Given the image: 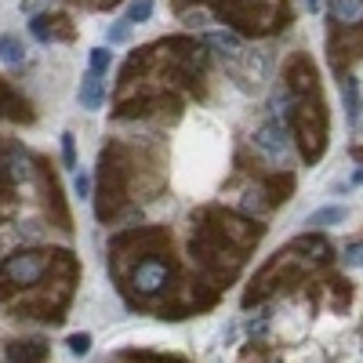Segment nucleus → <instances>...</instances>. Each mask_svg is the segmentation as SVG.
Wrapping results in <instances>:
<instances>
[{"instance_id":"f257e3e1","label":"nucleus","mask_w":363,"mask_h":363,"mask_svg":"<svg viewBox=\"0 0 363 363\" xmlns=\"http://www.w3.org/2000/svg\"><path fill=\"white\" fill-rule=\"evenodd\" d=\"M44 265H48L44 255H33V251H29V255H11L4 265H0V277L15 280V284H33L44 272Z\"/></svg>"},{"instance_id":"f03ea898","label":"nucleus","mask_w":363,"mask_h":363,"mask_svg":"<svg viewBox=\"0 0 363 363\" xmlns=\"http://www.w3.org/2000/svg\"><path fill=\"white\" fill-rule=\"evenodd\" d=\"M164 284H167V265H164V262L149 258V262H142V265L135 269V287H138L142 294H157Z\"/></svg>"},{"instance_id":"7ed1b4c3","label":"nucleus","mask_w":363,"mask_h":363,"mask_svg":"<svg viewBox=\"0 0 363 363\" xmlns=\"http://www.w3.org/2000/svg\"><path fill=\"white\" fill-rule=\"evenodd\" d=\"M255 145L262 149L265 157H284V153H287L284 128L277 124V120H269V124H262V128H258V135H255Z\"/></svg>"},{"instance_id":"20e7f679","label":"nucleus","mask_w":363,"mask_h":363,"mask_svg":"<svg viewBox=\"0 0 363 363\" xmlns=\"http://www.w3.org/2000/svg\"><path fill=\"white\" fill-rule=\"evenodd\" d=\"M102 99H106V91H102V77L99 73H84V80H80V106L84 109H102Z\"/></svg>"},{"instance_id":"39448f33","label":"nucleus","mask_w":363,"mask_h":363,"mask_svg":"<svg viewBox=\"0 0 363 363\" xmlns=\"http://www.w3.org/2000/svg\"><path fill=\"white\" fill-rule=\"evenodd\" d=\"M349 218V207H320L309 215V225L313 229H327V225H342Z\"/></svg>"},{"instance_id":"423d86ee","label":"nucleus","mask_w":363,"mask_h":363,"mask_svg":"<svg viewBox=\"0 0 363 363\" xmlns=\"http://www.w3.org/2000/svg\"><path fill=\"white\" fill-rule=\"evenodd\" d=\"M330 8H335V18L342 26H352V22L363 18V0H335Z\"/></svg>"},{"instance_id":"0eeeda50","label":"nucleus","mask_w":363,"mask_h":363,"mask_svg":"<svg viewBox=\"0 0 363 363\" xmlns=\"http://www.w3.org/2000/svg\"><path fill=\"white\" fill-rule=\"evenodd\" d=\"M207 44L218 48L222 55H240V37L236 33H225V29H215V33H207Z\"/></svg>"},{"instance_id":"6e6552de","label":"nucleus","mask_w":363,"mask_h":363,"mask_svg":"<svg viewBox=\"0 0 363 363\" xmlns=\"http://www.w3.org/2000/svg\"><path fill=\"white\" fill-rule=\"evenodd\" d=\"M0 58H4L8 66H22V62H26V51H22V44H18L11 33L0 37Z\"/></svg>"},{"instance_id":"1a4fd4ad","label":"nucleus","mask_w":363,"mask_h":363,"mask_svg":"<svg viewBox=\"0 0 363 363\" xmlns=\"http://www.w3.org/2000/svg\"><path fill=\"white\" fill-rule=\"evenodd\" d=\"M44 345H11V363H40Z\"/></svg>"},{"instance_id":"9d476101","label":"nucleus","mask_w":363,"mask_h":363,"mask_svg":"<svg viewBox=\"0 0 363 363\" xmlns=\"http://www.w3.org/2000/svg\"><path fill=\"white\" fill-rule=\"evenodd\" d=\"M149 15H153V0H131L124 18L135 26V22H149Z\"/></svg>"},{"instance_id":"9b49d317","label":"nucleus","mask_w":363,"mask_h":363,"mask_svg":"<svg viewBox=\"0 0 363 363\" xmlns=\"http://www.w3.org/2000/svg\"><path fill=\"white\" fill-rule=\"evenodd\" d=\"M113 66V51H106V48H95V51H91V73H106Z\"/></svg>"},{"instance_id":"f8f14e48","label":"nucleus","mask_w":363,"mask_h":363,"mask_svg":"<svg viewBox=\"0 0 363 363\" xmlns=\"http://www.w3.org/2000/svg\"><path fill=\"white\" fill-rule=\"evenodd\" d=\"M356 113H359V95H356V80L349 77L345 80V116L356 120Z\"/></svg>"},{"instance_id":"ddd939ff","label":"nucleus","mask_w":363,"mask_h":363,"mask_svg":"<svg viewBox=\"0 0 363 363\" xmlns=\"http://www.w3.org/2000/svg\"><path fill=\"white\" fill-rule=\"evenodd\" d=\"M128 37H131V22H128V18H124V22H116V26H109V29H106V40H109V44H124Z\"/></svg>"},{"instance_id":"4468645a","label":"nucleus","mask_w":363,"mask_h":363,"mask_svg":"<svg viewBox=\"0 0 363 363\" xmlns=\"http://www.w3.org/2000/svg\"><path fill=\"white\" fill-rule=\"evenodd\" d=\"M48 22H51L48 15H37L33 22H29V29H33V37H37V40H51V26H48Z\"/></svg>"},{"instance_id":"2eb2a0df","label":"nucleus","mask_w":363,"mask_h":363,"mask_svg":"<svg viewBox=\"0 0 363 363\" xmlns=\"http://www.w3.org/2000/svg\"><path fill=\"white\" fill-rule=\"evenodd\" d=\"M69 352L73 356H87L91 352V335H73L69 338Z\"/></svg>"},{"instance_id":"dca6fc26","label":"nucleus","mask_w":363,"mask_h":363,"mask_svg":"<svg viewBox=\"0 0 363 363\" xmlns=\"http://www.w3.org/2000/svg\"><path fill=\"white\" fill-rule=\"evenodd\" d=\"M345 265L363 269V244H349V247H345Z\"/></svg>"},{"instance_id":"f3484780","label":"nucleus","mask_w":363,"mask_h":363,"mask_svg":"<svg viewBox=\"0 0 363 363\" xmlns=\"http://www.w3.org/2000/svg\"><path fill=\"white\" fill-rule=\"evenodd\" d=\"M62 157H66V167H77V149H73V135L69 131L62 135Z\"/></svg>"},{"instance_id":"a211bd4d","label":"nucleus","mask_w":363,"mask_h":363,"mask_svg":"<svg viewBox=\"0 0 363 363\" xmlns=\"http://www.w3.org/2000/svg\"><path fill=\"white\" fill-rule=\"evenodd\" d=\"M73 193H77L80 200L91 196V178H87V174H77V178H73Z\"/></svg>"},{"instance_id":"6ab92c4d","label":"nucleus","mask_w":363,"mask_h":363,"mask_svg":"<svg viewBox=\"0 0 363 363\" xmlns=\"http://www.w3.org/2000/svg\"><path fill=\"white\" fill-rule=\"evenodd\" d=\"M306 4H309V11H320V8H323V0H306Z\"/></svg>"}]
</instances>
